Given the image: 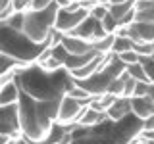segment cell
<instances>
[{"label": "cell", "mask_w": 154, "mask_h": 144, "mask_svg": "<svg viewBox=\"0 0 154 144\" xmlns=\"http://www.w3.org/2000/svg\"><path fill=\"white\" fill-rule=\"evenodd\" d=\"M129 79V73L127 71H123L122 75L118 77V79H114L112 83H110V86H108V92L106 94H112V96H122L123 94V85H125V81Z\"/></svg>", "instance_id": "obj_19"}, {"label": "cell", "mask_w": 154, "mask_h": 144, "mask_svg": "<svg viewBox=\"0 0 154 144\" xmlns=\"http://www.w3.org/2000/svg\"><path fill=\"white\" fill-rule=\"evenodd\" d=\"M154 131V115L143 121V133H152Z\"/></svg>", "instance_id": "obj_33"}, {"label": "cell", "mask_w": 154, "mask_h": 144, "mask_svg": "<svg viewBox=\"0 0 154 144\" xmlns=\"http://www.w3.org/2000/svg\"><path fill=\"white\" fill-rule=\"evenodd\" d=\"M102 27H104V31L108 33V35H116V31H118V21H116V19L110 16V14H106L104 16V19L102 21Z\"/></svg>", "instance_id": "obj_26"}, {"label": "cell", "mask_w": 154, "mask_h": 144, "mask_svg": "<svg viewBox=\"0 0 154 144\" xmlns=\"http://www.w3.org/2000/svg\"><path fill=\"white\" fill-rule=\"evenodd\" d=\"M16 81L21 92L29 94L33 100L46 102V100H60L73 88L75 81L69 71L60 69L54 73H46L38 64H31L16 69Z\"/></svg>", "instance_id": "obj_1"}, {"label": "cell", "mask_w": 154, "mask_h": 144, "mask_svg": "<svg viewBox=\"0 0 154 144\" xmlns=\"http://www.w3.org/2000/svg\"><path fill=\"white\" fill-rule=\"evenodd\" d=\"M17 67H25V65L17 64L16 60L8 58L6 54H0V77H2V75H8V73H12V71H16Z\"/></svg>", "instance_id": "obj_20"}, {"label": "cell", "mask_w": 154, "mask_h": 144, "mask_svg": "<svg viewBox=\"0 0 154 144\" xmlns=\"http://www.w3.org/2000/svg\"><path fill=\"white\" fill-rule=\"evenodd\" d=\"M87 17H89V12H87L85 8L77 10V12H67V10L60 8L58 10V16H56L54 29L58 33H62V35H69V33L79 27V23L85 21Z\"/></svg>", "instance_id": "obj_6"}, {"label": "cell", "mask_w": 154, "mask_h": 144, "mask_svg": "<svg viewBox=\"0 0 154 144\" xmlns=\"http://www.w3.org/2000/svg\"><path fill=\"white\" fill-rule=\"evenodd\" d=\"M146 144H154V140H146Z\"/></svg>", "instance_id": "obj_39"}, {"label": "cell", "mask_w": 154, "mask_h": 144, "mask_svg": "<svg viewBox=\"0 0 154 144\" xmlns=\"http://www.w3.org/2000/svg\"><path fill=\"white\" fill-rule=\"evenodd\" d=\"M133 44L135 42L131 40L129 37H119V35H116L114 38V46H112V54H123V52H129V50H133Z\"/></svg>", "instance_id": "obj_18"}, {"label": "cell", "mask_w": 154, "mask_h": 144, "mask_svg": "<svg viewBox=\"0 0 154 144\" xmlns=\"http://www.w3.org/2000/svg\"><path fill=\"white\" fill-rule=\"evenodd\" d=\"M50 4H54V0H31V10H45Z\"/></svg>", "instance_id": "obj_31"}, {"label": "cell", "mask_w": 154, "mask_h": 144, "mask_svg": "<svg viewBox=\"0 0 154 144\" xmlns=\"http://www.w3.org/2000/svg\"><path fill=\"white\" fill-rule=\"evenodd\" d=\"M127 37L137 44V42H154V23L144 21H133L127 27Z\"/></svg>", "instance_id": "obj_9"}, {"label": "cell", "mask_w": 154, "mask_h": 144, "mask_svg": "<svg viewBox=\"0 0 154 144\" xmlns=\"http://www.w3.org/2000/svg\"><path fill=\"white\" fill-rule=\"evenodd\" d=\"M38 65H41L42 69L46 71V73H54V71H60V69H64V64H62L60 60H56L54 56H50V58H46V60L38 62Z\"/></svg>", "instance_id": "obj_22"}, {"label": "cell", "mask_w": 154, "mask_h": 144, "mask_svg": "<svg viewBox=\"0 0 154 144\" xmlns=\"http://www.w3.org/2000/svg\"><path fill=\"white\" fill-rule=\"evenodd\" d=\"M0 27H2V23H0Z\"/></svg>", "instance_id": "obj_42"}, {"label": "cell", "mask_w": 154, "mask_h": 144, "mask_svg": "<svg viewBox=\"0 0 154 144\" xmlns=\"http://www.w3.org/2000/svg\"><path fill=\"white\" fill-rule=\"evenodd\" d=\"M137 83H139V81H135V79H131V77H129V79L125 81V85H123V94H122V96H125V98H133Z\"/></svg>", "instance_id": "obj_30"}, {"label": "cell", "mask_w": 154, "mask_h": 144, "mask_svg": "<svg viewBox=\"0 0 154 144\" xmlns=\"http://www.w3.org/2000/svg\"><path fill=\"white\" fill-rule=\"evenodd\" d=\"M12 10L16 14H25L31 10V0H12Z\"/></svg>", "instance_id": "obj_28"}, {"label": "cell", "mask_w": 154, "mask_h": 144, "mask_svg": "<svg viewBox=\"0 0 154 144\" xmlns=\"http://www.w3.org/2000/svg\"><path fill=\"white\" fill-rule=\"evenodd\" d=\"M118 58L123 62L125 65H133V64H139V62H141V56H139L135 50H129V52H123V54H118Z\"/></svg>", "instance_id": "obj_27"}, {"label": "cell", "mask_w": 154, "mask_h": 144, "mask_svg": "<svg viewBox=\"0 0 154 144\" xmlns=\"http://www.w3.org/2000/svg\"><path fill=\"white\" fill-rule=\"evenodd\" d=\"M0 134L8 138L23 136L19 127V110L17 104L12 106H0Z\"/></svg>", "instance_id": "obj_5"}, {"label": "cell", "mask_w": 154, "mask_h": 144, "mask_svg": "<svg viewBox=\"0 0 154 144\" xmlns=\"http://www.w3.org/2000/svg\"><path fill=\"white\" fill-rule=\"evenodd\" d=\"M10 2H12V0H0V16H2V14L6 12V10H8L10 6H12Z\"/></svg>", "instance_id": "obj_35"}, {"label": "cell", "mask_w": 154, "mask_h": 144, "mask_svg": "<svg viewBox=\"0 0 154 144\" xmlns=\"http://www.w3.org/2000/svg\"><path fill=\"white\" fill-rule=\"evenodd\" d=\"M46 48H50V40L45 44H37L23 31L10 29L4 23L0 27V54H6L21 65L37 64V60Z\"/></svg>", "instance_id": "obj_3"}, {"label": "cell", "mask_w": 154, "mask_h": 144, "mask_svg": "<svg viewBox=\"0 0 154 144\" xmlns=\"http://www.w3.org/2000/svg\"><path fill=\"white\" fill-rule=\"evenodd\" d=\"M50 52H52V56H54L56 60H60V62H62V64H66L67 56H69V54H67V50H66L64 46H62V42H60V44H56V46H52V48H50Z\"/></svg>", "instance_id": "obj_29"}, {"label": "cell", "mask_w": 154, "mask_h": 144, "mask_svg": "<svg viewBox=\"0 0 154 144\" xmlns=\"http://www.w3.org/2000/svg\"><path fill=\"white\" fill-rule=\"evenodd\" d=\"M4 25L10 29H16V31H23V14H14L12 17L4 21Z\"/></svg>", "instance_id": "obj_24"}, {"label": "cell", "mask_w": 154, "mask_h": 144, "mask_svg": "<svg viewBox=\"0 0 154 144\" xmlns=\"http://www.w3.org/2000/svg\"><path fill=\"white\" fill-rule=\"evenodd\" d=\"M106 117H108L106 112H100V110H94V108H91V106H85V110L81 112L79 117H77L75 125L77 127H94V125L102 123Z\"/></svg>", "instance_id": "obj_12"}, {"label": "cell", "mask_w": 154, "mask_h": 144, "mask_svg": "<svg viewBox=\"0 0 154 144\" xmlns=\"http://www.w3.org/2000/svg\"><path fill=\"white\" fill-rule=\"evenodd\" d=\"M89 14H91V16H93L94 19L102 21V19H104V16L108 14V4H106V2H98L94 8H91V10H89Z\"/></svg>", "instance_id": "obj_25"}, {"label": "cell", "mask_w": 154, "mask_h": 144, "mask_svg": "<svg viewBox=\"0 0 154 144\" xmlns=\"http://www.w3.org/2000/svg\"><path fill=\"white\" fill-rule=\"evenodd\" d=\"M8 144H29V140L25 136H17V138H10Z\"/></svg>", "instance_id": "obj_34"}, {"label": "cell", "mask_w": 154, "mask_h": 144, "mask_svg": "<svg viewBox=\"0 0 154 144\" xmlns=\"http://www.w3.org/2000/svg\"><path fill=\"white\" fill-rule=\"evenodd\" d=\"M69 2H79V0H69Z\"/></svg>", "instance_id": "obj_40"}, {"label": "cell", "mask_w": 154, "mask_h": 144, "mask_svg": "<svg viewBox=\"0 0 154 144\" xmlns=\"http://www.w3.org/2000/svg\"><path fill=\"white\" fill-rule=\"evenodd\" d=\"M133 10H135V0H127V2H123V4H114V6H108V14L119 23L125 16H127V14H131Z\"/></svg>", "instance_id": "obj_16"}, {"label": "cell", "mask_w": 154, "mask_h": 144, "mask_svg": "<svg viewBox=\"0 0 154 144\" xmlns=\"http://www.w3.org/2000/svg\"><path fill=\"white\" fill-rule=\"evenodd\" d=\"M125 71L129 73V77L135 81H141V83H148V77H146V71H144L143 64L139 62V64H133V65H127L125 67Z\"/></svg>", "instance_id": "obj_21"}, {"label": "cell", "mask_w": 154, "mask_h": 144, "mask_svg": "<svg viewBox=\"0 0 154 144\" xmlns=\"http://www.w3.org/2000/svg\"><path fill=\"white\" fill-rule=\"evenodd\" d=\"M125 144H146V140H144L143 136H137V138H133V140H129V142H125Z\"/></svg>", "instance_id": "obj_37"}, {"label": "cell", "mask_w": 154, "mask_h": 144, "mask_svg": "<svg viewBox=\"0 0 154 144\" xmlns=\"http://www.w3.org/2000/svg\"><path fill=\"white\" fill-rule=\"evenodd\" d=\"M146 96L154 102V83H148V92H146Z\"/></svg>", "instance_id": "obj_36"}, {"label": "cell", "mask_w": 154, "mask_h": 144, "mask_svg": "<svg viewBox=\"0 0 154 144\" xmlns=\"http://www.w3.org/2000/svg\"><path fill=\"white\" fill-rule=\"evenodd\" d=\"M152 50H154V42H152ZM152 56H154V54H152Z\"/></svg>", "instance_id": "obj_41"}, {"label": "cell", "mask_w": 154, "mask_h": 144, "mask_svg": "<svg viewBox=\"0 0 154 144\" xmlns=\"http://www.w3.org/2000/svg\"><path fill=\"white\" fill-rule=\"evenodd\" d=\"M131 113L144 121L150 115H154V102L148 96H133L131 98Z\"/></svg>", "instance_id": "obj_10"}, {"label": "cell", "mask_w": 154, "mask_h": 144, "mask_svg": "<svg viewBox=\"0 0 154 144\" xmlns=\"http://www.w3.org/2000/svg\"><path fill=\"white\" fill-rule=\"evenodd\" d=\"M69 35H71V37H75V38H81V40L89 42V44H93V42L98 40V38L106 37L108 33L104 31L102 23H100L98 19H94V17L89 14V17H87L85 21H81V23H79V27L73 29Z\"/></svg>", "instance_id": "obj_7"}, {"label": "cell", "mask_w": 154, "mask_h": 144, "mask_svg": "<svg viewBox=\"0 0 154 144\" xmlns=\"http://www.w3.org/2000/svg\"><path fill=\"white\" fill-rule=\"evenodd\" d=\"M19 110V127H21V134L27 140H45L50 134L54 121L50 115L46 113V104L33 100L29 94L21 92L17 102Z\"/></svg>", "instance_id": "obj_2"}, {"label": "cell", "mask_w": 154, "mask_h": 144, "mask_svg": "<svg viewBox=\"0 0 154 144\" xmlns=\"http://www.w3.org/2000/svg\"><path fill=\"white\" fill-rule=\"evenodd\" d=\"M146 92H148V83H141V81H139L137 86H135L133 96H146Z\"/></svg>", "instance_id": "obj_32"}, {"label": "cell", "mask_w": 154, "mask_h": 144, "mask_svg": "<svg viewBox=\"0 0 154 144\" xmlns=\"http://www.w3.org/2000/svg\"><path fill=\"white\" fill-rule=\"evenodd\" d=\"M60 6L54 2L45 10H29L23 14V33L37 44H45L50 40L54 31V23Z\"/></svg>", "instance_id": "obj_4"}, {"label": "cell", "mask_w": 154, "mask_h": 144, "mask_svg": "<svg viewBox=\"0 0 154 144\" xmlns=\"http://www.w3.org/2000/svg\"><path fill=\"white\" fill-rule=\"evenodd\" d=\"M10 142V138L8 136H2V134H0V144H8Z\"/></svg>", "instance_id": "obj_38"}, {"label": "cell", "mask_w": 154, "mask_h": 144, "mask_svg": "<svg viewBox=\"0 0 154 144\" xmlns=\"http://www.w3.org/2000/svg\"><path fill=\"white\" fill-rule=\"evenodd\" d=\"M96 56H100V54H98V52H94V50L87 52V54H69V56H67V60H66V64H64V67H66L67 71H75V69H79V67L87 65L89 62H93Z\"/></svg>", "instance_id": "obj_15"}, {"label": "cell", "mask_w": 154, "mask_h": 144, "mask_svg": "<svg viewBox=\"0 0 154 144\" xmlns=\"http://www.w3.org/2000/svg\"><path fill=\"white\" fill-rule=\"evenodd\" d=\"M19 96H21V88H19L17 81L12 79L6 85L0 86V106H12L19 102Z\"/></svg>", "instance_id": "obj_13"}, {"label": "cell", "mask_w": 154, "mask_h": 144, "mask_svg": "<svg viewBox=\"0 0 154 144\" xmlns=\"http://www.w3.org/2000/svg\"><path fill=\"white\" fill-rule=\"evenodd\" d=\"M114 38H116V35H106V37H102V38H98L96 42H93V50L98 52V54H102V56L112 54Z\"/></svg>", "instance_id": "obj_17"}, {"label": "cell", "mask_w": 154, "mask_h": 144, "mask_svg": "<svg viewBox=\"0 0 154 144\" xmlns=\"http://www.w3.org/2000/svg\"><path fill=\"white\" fill-rule=\"evenodd\" d=\"M83 110H85V104H81L79 100L71 98L69 94L62 96L60 110H58V121L56 123H60V125H73Z\"/></svg>", "instance_id": "obj_8"}, {"label": "cell", "mask_w": 154, "mask_h": 144, "mask_svg": "<svg viewBox=\"0 0 154 144\" xmlns=\"http://www.w3.org/2000/svg\"><path fill=\"white\" fill-rule=\"evenodd\" d=\"M62 46L67 50V54H87V52L93 50V44L71 35H62Z\"/></svg>", "instance_id": "obj_14"}, {"label": "cell", "mask_w": 154, "mask_h": 144, "mask_svg": "<svg viewBox=\"0 0 154 144\" xmlns=\"http://www.w3.org/2000/svg\"><path fill=\"white\" fill-rule=\"evenodd\" d=\"M106 115L112 121H119V119L131 115V98H125V96H118L114 100V104L106 110Z\"/></svg>", "instance_id": "obj_11"}, {"label": "cell", "mask_w": 154, "mask_h": 144, "mask_svg": "<svg viewBox=\"0 0 154 144\" xmlns=\"http://www.w3.org/2000/svg\"><path fill=\"white\" fill-rule=\"evenodd\" d=\"M141 64L146 71V77H148V83H154V56H144L141 58Z\"/></svg>", "instance_id": "obj_23"}]
</instances>
